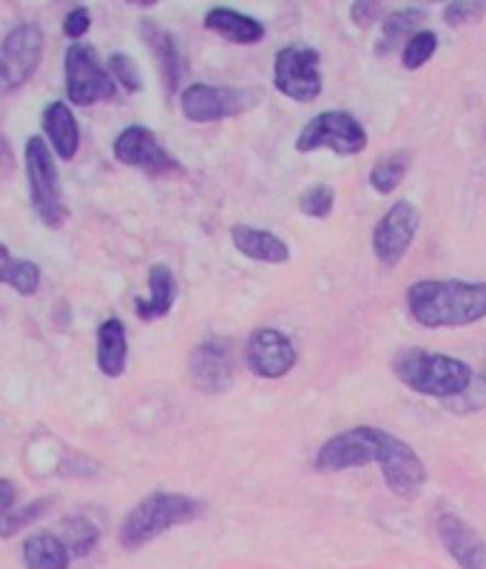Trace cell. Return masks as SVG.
<instances>
[{
	"instance_id": "cell-12",
	"label": "cell",
	"mask_w": 486,
	"mask_h": 569,
	"mask_svg": "<svg viewBox=\"0 0 486 569\" xmlns=\"http://www.w3.org/2000/svg\"><path fill=\"white\" fill-rule=\"evenodd\" d=\"M114 156H117L123 165L142 169L146 174H151V177H162V174H176V171H183L174 156L162 149L160 140L154 137V131H149L146 126L123 128L120 137L114 140Z\"/></svg>"
},
{
	"instance_id": "cell-2",
	"label": "cell",
	"mask_w": 486,
	"mask_h": 569,
	"mask_svg": "<svg viewBox=\"0 0 486 569\" xmlns=\"http://www.w3.org/2000/svg\"><path fill=\"white\" fill-rule=\"evenodd\" d=\"M393 370L409 391L421 393V396L447 398V402L464 396L475 379L473 368L461 359L416 348L395 356Z\"/></svg>"
},
{
	"instance_id": "cell-24",
	"label": "cell",
	"mask_w": 486,
	"mask_h": 569,
	"mask_svg": "<svg viewBox=\"0 0 486 569\" xmlns=\"http://www.w3.org/2000/svg\"><path fill=\"white\" fill-rule=\"evenodd\" d=\"M0 284H9L21 297H35L40 288V268L28 259H12L7 245H0Z\"/></svg>"
},
{
	"instance_id": "cell-5",
	"label": "cell",
	"mask_w": 486,
	"mask_h": 569,
	"mask_svg": "<svg viewBox=\"0 0 486 569\" xmlns=\"http://www.w3.org/2000/svg\"><path fill=\"white\" fill-rule=\"evenodd\" d=\"M373 462L381 467V476L395 496L416 498L427 484V467L416 450L379 427L373 436Z\"/></svg>"
},
{
	"instance_id": "cell-26",
	"label": "cell",
	"mask_w": 486,
	"mask_h": 569,
	"mask_svg": "<svg viewBox=\"0 0 486 569\" xmlns=\"http://www.w3.org/2000/svg\"><path fill=\"white\" fill-rule=\"evenodd\" d=\"M57 538L63 541L69 555L83 558V555H89L94 547H97L100 533L97 526H94L89 519H83V515H71V519H66L63 524H60V535H57Z\"/></svg>"
},
{
	"instance_id": "cell-8",
	"label": "cell",
	"mask_w": 486,
	"mask_h": 569,
	"mask_svg": "<svg viewBox=\"0 0 486 569\" xmlns=\"http://www.w3.org/2000/svg\"><path fill=\"white\" fill-rule=\"evenodd\" d=\"M43 57V28L37 23H21L0 46V92H18L32 80Z\"/></svg>"
},
{
	"instance_id": "cell-13",
	"label": "cell",
	"mask_w": 486,
	"mask_h": 569,
	"mask_svg": "<svg viewBox=\"0 0 486 569\" xmlns=\"http://www.w3.org/2000/svg\"><path fill=\"white\" fill-rule=\"evenodd\" d=\"M299 353L293 348L288 334L276 330V327H259L247 336L245 345V362L262 379H282L288 376Z\"/></svg>"
},
{
	"instance_id": "cell-32",
	"label": "cell",
	"mask_w": 486,
	"mask_h": 569,
	"mask_svg": "<svg viewBox=\"0 0 486 569\" xmlns=\"http://www.w3.org/2000/svg\"><path fill=\"white\" fill-rule=\"evenodd\" d=\"M89 26H92V14H89V9L85 7H78V9H71L69 14H66V21H63V32L69 37H83L85 32H89Z\"/></svg>"
},
{
	"instance_id": "cell-14",
	"label": "cell",
	"mask_w": 486,
	"mask_h": 569,
	"mask_svg": "<svg viewBox=\"0 0 486 569\" xmlns=\"http://www.w3.org/2000/svg\"><path fill=\"white\" fill-rule=\"evenodd\" d=\"M190 382L202 393H222L233 384V350L225 339L199 341L190 353Z\"/></svg>"
},
{
	"instance_id": "cell-25",
	"label": "cell",
	"mask_w": 486,
	"mask_h": 569,
	"mask_svg": "<svg viewBox=\"0 0 486 569\" xmlns=\"http://www.w3.org/2000/svg\"><path fill=\"white\" fill-rule=\"evenodd\" d=\"M409 169V151H387L375 160L373 171H370V185L379 194H393L402 185L404 174Z\"/></svg>"
},
{
	"instance_id": "cell-23",
	"label": "cell",
	"mask_w": 486,
	"mask_h": 569,
	"mask_svg": "<svg viewBox=\"0 0 486 569\" xmlns=\"http://www.w3.org/2000/svg\"><path fill=\"white\" fill-rule=\"evenodd\" d=\"M427 18L424 9H395L393 14L384 18V26H381V40H379V51L381 55H387L390 49L395 46H407V40L413 35H418V23Z\"/></svg>"
},
{
	"instance_id": "cell-3",
	"label": "cell",
	"mask_w": 486,
	"mask_h": 569,
	"mask_svg": "<svg viewBox=\"0 0 486 569\" xmlns=\"http://www.w3.org/2000/svg\"><path fill=\"white\" fill-rule=\"evenodd\" d=\"M202 510L205 504L197 501V498L180 496V492H151L123 521V547L140 549L142 544H149V541L160 538L162 533H169L171 526L188 524V521L199 519Z\"/></svg>"
},
{
	"instance_id": "cell-30",
	"label": "cell",
	"mask_w": 486,
	"mask_h": 569,
	"mask_svg": "<svg viewBox=\"0 0 486 569\" xmlns=\"http://www.w3.org/2000/svg\"><path fill=\"white\" fill-rule=\"evenodd\" d=\"M108 74H112V80H117L126 92H142V74L140 69H137L135 57L123 55V51L112 55L108 57Z\"/></svg>"
},
{
	"instance_id": "cell-17",
	"label": "cell",
	"mask_w": 486,
	"mask_h": 569,
	"mask_svg": "<svg viewBox=\"0 0 486 569\" xmlns=\"http://www.w3.org/2000/svg\"><path fill=\"white\" fill-rule=\"evenodd\" d=\"M231 240L240 254H245L247 259H256V263L279 265V263H288L290 259L288 242L279 240L276 234H270V231H265V228L233 225Z\"/></svg>"
},
{
	"instance_id": "cell-11",
	"label": "cell",
	"mask_w": 486,
	"mask_h": 569,
	"mask_svg": "<svg viewBox=\"0 0 486 569\" xmlns=\"http://www.w3.org/2000/svg\"><path fill=\"white\" fill-rule=\"evenodd\" d=\"M418 225H421V217L409 199H398L393 208H387V213L373 228V254L379 256V263L387 268L402 263L416 240Z\"/></svg>"
},
{
	"instance_id": "cell-20",
	"label": "cell",
	"mask_w": 486,
	"mask_h": 569,
	"mask_svg": "<svg viewBox=\"0 0 486 569\" xmlns=\"http://www.w3.org/2000/svg\"><path fill=\"white\" fill-rule=\"evenodd\" d=\"M149 299H135V313L142 322L160 320V316H169L171 307H174L176 299V279L174 270L169 265H154L149 270Z\"/></svg>"
},
{
	"instance_id": "cell-29",
	"label": "cell",
	"mask_w": 486,
	"mask_h": 569,
	"mask_svg": "<svg viewBox=\"0 0 486 569\" xmlns=\"http://www.w3.org/2000/svg\"><path fill=\"white\" fill-rule=\"evenodd\" d=\"M333 202H336V191H333L331 185H311L308 191H302L299 197V211L308 213V217H316V220H324V217H331L333 211Z\"/></svg>"
},
{
	"instance_id": "cell-31",
	"label": "cell",
	"mask_w": 486,
	"mask_h": 569,
	"mask_svg": "<svg viewBox=\"0 0 486 569\" xmlns=\"http://www.w3.org/2000/svg\"><path fill=\"white\" fill-rule=\"evenodd\" d=\"M486 14V3L481 0H473V3H450L444 9V21L450 26H466V23H475L481 21Z\"/></svg>"
},
{
	"instance_id": "cell-34",
	"label": "cell",
	"mask_w": 486,
	"mask_h": 569,
	"mask_svg": "<svg viewBox=\"0 0 486 569\" xmlns=\"http://www.w3.org/2000/svg\"><path fill=\"white\" fill-rule=\"evenodd\" d=\"M14 496H18L14 484L9 478H0V519L14 510Z\"/></svg>"
},
{
	"instance_id": "cell-21",
	"label": "cell",
	"mask_w": 486,
	"mask_h": 569,
	"mask_svg": "<svg viewBox=\"0 0 486 569\" xmlns=\"http://www.w3.org/2000/svg\"><path fill=\"white\" fill-rule=\"evenodd\" d=\"M205 26L211 28V32H217V35L225 37V40L242 43V46H247V43H259L262 37H265V26H262L256 18H247V14L233 12V9H225V7H217L205 14Z\"/></svg>"
},
{
	"instance_id": "cell-27",
	"label": "cell",
	"mask_w": 486,
	"mask_h": 569,
	"mask_svg": "<svg viewBox=\"0 0 486 569\" xmlns=\"http://www.w3.org/2000/svg\"><path fill=\"white\" fill-rule=\"evenodd\" d=\"M49 507H51L49 498H37V501L21 504V510L7 512V515L0 519V538H12V535H18L21 530H26L28 524H35L40 515L49 512Z\"/></svg>"
},
{
	"instance_id": "cell-1",
	"label": "cell",
	"mask_w": 486,
	"mask_h": 569,
	"mask_svg": "<svg viewBox=\"0 0 486 569\" xmlns=\"http://www.w3.org/2000/svg\"><path fill=\"white\" fill-rule=\"evenodd\" d=\"M407 307L421 327H464L486 316V282L421 279L407 288Z\"/></svg>"
},
{
	"instance_id": "cell-16",
	"label": "cell",
	"mask_w": 486,
	"mask_h": 569,
	"mask_svg": "<svg viewBox=\"0 0 486 569\" xmlns=\"http://www.w3.org/2000/svg\"><path fill=\"white\" fill-rule=\"evenodd\" d=\"M142 37L149 43L157 66H160L165 92L176 94L180 92V83H183L185 74H188V63H185V55L183 49H180V43H176V37L171 35V32H165V28H160L151 21H142Z\"/></svg>"
},
{
	"instance_id": "cell-7",
	"label": "cell",
	"mask_w": 486,
	"mask_h": 569,
	"mask_svg": "<svg viewBox=\"0 0 486 569\" xmlns=\"http://www.w3.org/2000/svg\"><path fill=\"white\" fill-rule=\"evenodd\" d=\"M66 94L74 106L106 103L117 94V83L103 69L97 51L85 43H74L66 51Z\"/></svg>"
},
{
	"instance_id": "cell-9",
	"label": "cell",
	"mask_w": 486,
	"mask_h": 569,
	"mask_svg": "<svg viewBox=\"0 0 486 569\" xmlns=\"http://www.w3.org/2000/svg\"><path fill=\"white\" fill-rule=\"evenodd\" d=\"M274 85L297 103H313L322 94L319 51L313 46H285L274 60Z\"/></svg>"
},
{
	"instance_id": "cell-33",
	"label": "cell",
	"mask_w": 486,
	"mask_h": 569,
	"mask_svg": "<svg viewBox=\"0 0 486 569\" xmlns=\"http://www.w3.org/2000/svg\"><path fill=\"white\" fill-rule=\"evenodd\" d=\"M381 14H384L381 3H367V0H361V3H352L350 7V18L359 23V26H373Z\"/></svg>"
},
{
	"instance_id": "cell-6",
	"label": "cell",
	"mask_w": 486,
	"mask_h": 569,
	"mask_svg": "<svg viewBox=\"0 0 486 569\" xmlns=\"http://www.w3.org/2000/svg\"><path fill=\"white\" fill-rule=\"evenodd\" d=\"M331 149L333 154L352 156L367 149V131L350 112H322L299 131L297 151L311 154Z\"/></svg>"
},
{
	"instance_id": "cell-10",
	"label": "cell",
	"mask_w": 486,
	"mask_h": 569,
	"mask_svg": "<svg viewBox=\"0 0 486 569\" xmlns=\"http://www.w3.org/2000/svg\"><path fill=\"white\" fill-rule=\"evenodd\" d=\"M180 106L190 123H217L256 106V92L231 85L194 83L180 94Z\"/></svg>"
},
{
	"instance_id": "cell-19",
	"label": "cell",
	"mask_w": 486,
	"mask_h": 569,
	"mask_svg": "<svg viewBox=\"0 0 486 569\" xmlns=\"http://www.w3.org/2000/svg\"><path fill=\"white\" fill-rule=\"evenodd\" d=\"M128 364V336L126 325L117 316L106 320L97 330V368L103 376L117 379L126 373Z\"/></svg>"
},
{
	"instance_id": "cell-4",
	"label": "cell",
	"mask_w": 486,
	"mask_h": 569,
	"mask_svg": "<svg viewBox=\"0 0 486 569\" xmlns=\"http://www.w3.org/2000/svg\"><path fill=\"white\" fill-rule=\"evenodd\" d=\"M26 177L32 206L37 217L49 228H60L69 217L63 202V188H60V174H57L51 149L40 137H28L26 142Z\"/></svg>"
},
{
	"instance_id": "cell-28",
	"label": "cell",
	"mask_w": 486,
	"mask_h": 569,
	"mask_svg": "<svg viewBox=\"0 0 486 569\" xmlns=\"http://www.w3.org/2000/svg\"><path fill=\"white\" fill-rule=\"evenodd\" d=\"M436 49H438L436 32H418V35H413L407 40V46L402 49L404 69H413V71L421 69V66L436 55Z\"/></svg>"
},
{
	"instance_id": "cell-15",
	"label": "cell",
	"mask_w": 486,
	"mask_h": 569,
	"mask_svg": "<svg viewBox=\"0 0 486 569\" xmlns=\"http://www.w3.org/2000/svg\"><path fill=\"white\" fill-rule=\"evenodd\" d=\"M436 533L461 569H486V541L466 521L444 512L436 519Z\"/></svg>"
},
{
	"instance_id": "cell-18",
	"label": "cell",
	"mask_w": 486,
	"mask_h": 569,
	"mask_svg": "<svg viewBox=\"0 0 486 569\" xmlns=\"http://www.w3.org/2000/svg\"><path fill=\"white\" fill-rule=\"evenodd\" d=\"M43 131H46L51 149H55L60 160H74L80 149V126L66 103L55 100V103L46 106V112H43Z\"/></svg>"
},
{
	"instance_id": "cell-22",
	"label": "cell",
	"mask_w": 486,
	"mask_h": 569,
	"mask_svg": "<svg viewBox=\"0 0 486 569\" xmlns=\"http://www.w3.org/2000/svg\"><path fill=\"white\" fill-rule=\"evenodd\" d=\"M23 561L28 569H69L71 555L55 533H35L23 544Z\"/></svg>"
}]
</instances>
